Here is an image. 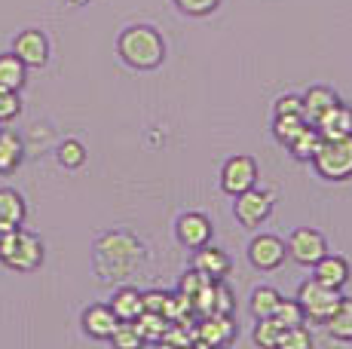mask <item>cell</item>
<instances>
[{
    "instance_id": "obj_1",
    "label": "cell",
    "mask_w": 352,
    "mask_h": 349,
    "mask_svg": "<svg viewBox=\"0 0 352 349\" xmlns=\"http://www.w3.org/2000/svg\"><path fill=\"white\" fill-rule=\"evenodd\" d=\"M144 243L129 230H107L96 239L92 248V270L98 282L117 285V282L132 279V273L144 264Z\"/></svg>"
},
{
    "instance_id": "obj_2",
    "label": "cell",
    "mask_w": 352,
    "mask_h": 349,
    "mask_svg": "<svg viewBox=\"0 0 352 349\" xmlns=\"http://www.w3.org/2000/svg\"><path fill=\"white\" fill-rule=\"evenodd\" d=\"M120 58L135 71H157L166 62V40L153 25H129L117 37Z\"/></svg>"
},
{
    "instance_id": "obj_3",
    "label": "cell",
    "mask_w": 352,
    "mask_h": 349,
    "mask_svg": "<svg viewBox=\"0 0 352 349\" xmlns=\"http://www.w3.org/2000/svg\"><path fill=\"white\" fill-rule=\"evenodd\" d=\"M43 258H46V248L37 233L25 230V227L0 233V264H3L6 270L34 273V270H40Z\"/></svg>"
},
{
    "instance_id": "obj_4",
    "label": "cell",
    "mask_w": 352,
    "mask_h": 349,
    "mask_svg": "<svg viewBox=\"0 0 352 349\" xmlns=\"http://www.w3.org/2000/svg\"><path fill=\"white\" fill-rule=\"evenodd\" d=\"M309 163H313L316 174L324 181H349L352 178V135L324 138Z\"/></svg>"
},
{
    "instance_id": "obj_5",
    "label": "cell",
    "mask_w": 352,
    "mask_h": 349,
    "mask_svg": "<svg viewBox=\"0 0 352 349\" xmlns=\"http://www.w3.org/2000/svg\"><path fill=\"white\" fill-rule=\"evenodd\" d=\"M340 297H343L340 288H331L313 276L297 288V304H300V310H303V319L313 322V325H324V322L331 319V313L337 310Z\"/></svg>"
},
{
    "instance_id": "obj_6",
    "label": "cell",
    "mask_w": 352,
    "mask_h": 349,
    "mask_svg": "<svg viewBox=\"0 0 352 349\" xmlns=\"http://www.w3.org/2000/svg\"><path fill=\"white\" fill-rule=\"evenodd\" d=\"M236 203H233V214L236 221H239L242 227H248V230H254V227H261L263 221L273 214V205H276V193L273 190H263V187H248V190L236 193Z\"/></svg>"
},
{
    "instance_id": "obj_7",
    "label": "cell",
    "mask_w": 352,
    "mask_h": 349,
    "mask_svg": "<svg viewBox=\"0 0 352 349\" xmlns=\"http://www.w3.org/2000/svg\"><path fill=\"white\" fill-rule=\"evenodd\" d=\"M288 260L285 239L273 236V233H261L248 243V264L261 273H276Z\"/></svg>"
},
{
    "instance_id": "obj_8",
    "label": "cell",
    "mask_w": 352,
    "mask_h": 349,
    "mask_svg": "<svg viewBox=\"0 0 352 349\" xmlns=\"http://www.w3.org/2000/svg\"><path fill=\"white\" fill-rule=\"evenodd\" d=\"M285 248H288V258L294 260V264L313 267L316 260L328 251V243H324V236L316 230V227H297V230L288 236Z\"/></svg>"
},
{
    "instance_id": "obj_9",
    "label": "cell",
    "mask_w": 352,
    "mask_h": 349,
    "mask_svg": "<svg viewBox=\"0 0 352 349\" xmlns=\"http://www.w3.org/2000/svg\"><path fill=\"white\" fill-rule=\"evenodd\" d=\"M257 184V163L254 157H248V153H236V157H230L224 163V169H221V190L230 193V196H236V193L248 190V187Z\"/></svg>"
},
{
    "instance_id": "obj_10",
    "label": "cell",
    "mask_w": 352,
    "mask_h": 349,
    "mask_svg": "<svg viewBox=\"0 0 352 349\" xmlns=\"http://www.w3.org/2000/svg\"><path fill=\"white\" fill-rule=\"evenodd\" d=\"M175 236H178V243L184 248H193L196 251V248L212 243L214 227L202 212H184L178 221H175Z\"/></svg>"
},
{
    "instance_id": "obj_11",
    "label": "cell",
    "mask_w": 352,
    "mask_h": 349,
    "mask_svg": "<svg viewBox=\"0 0 352 349\" xmlns=\"http://www.w3.org/2000/svg\"><path fill=\"white\" fill-rule=\"evenodd\" d=\"M12 52H16L28 68H43V65L50 62V37L40 28H25L12 40Z\"/></svg>"
},
{
    "instance_id": "obj_12",
    "label": "cell",
    "mask_w": 352,
    "mask_h": 349,
    "mask_svg": "<svg viewBox=\"0 0 352 349\" xmlns=\"http://www.w3.org/2000/svg\"><path fill=\"white\" fill-rule=\"evenodd\" d=\"M233 334H236L233 319H230V315L212 313V315H202V322L196 325L193 344L196 346H227L230 340H233Z\"/></svg>"
},
{
    "instance_id": "obj_13",
    "label": "cell",
    "mask_w": 352,
    "mask_h": 349,
    "mask_svg": "<svg viewBox=\"0 0 352 349\" xmlns=\"http://www.w3.org/2000/svg\"><path fill=\"white\" fill-rule=\"evenodd\" d=\"M80 325H83L86 337L92 340H111V334L117 331L120 319L113 315V310L107 304H92L83 310V319H80Z\"/></svg>"
},
{
    "instance_id": "obj_14",
    "label": "cell",
    "mask_w": 352,
    "mask_h": 349,
    "mask_svg": "<svg viewBox=\"0 0 352 349\" xmlns=\"http://www.w3.org/2000/svg\"><path fill=\"white\" fill-rule=\"evenodd\" d=\"M313 126L319 129L322 138H346V135H352V104L334 102Z\"/></svg>"
},
{
    "instance_id": "obj_15",
    "label": "cell",
    "mask_w": 352,
    "mask_h": 349,
    "mask_svg": "<svg viewBox=\"0 0 352 349\" xmlns=\"http://www.w3.org/2000/svg\"><path fill=\"white\" fill-rule=\"evenodd\" d=\"M309 270H313V279H319V282H324V285H331V288H343L349 282V260L343 258V254L324 251L322 258L309 267Z\"/></svg>"
},
{
    "instance_id": "obj_16",
    "label": "cell",
    "mask_w": 352,
    "mask_h": 349,
    "mask_svg": "<svg viewBox=\"0 0 352 349\" xmlns=\"http://www.w3.org/2000/svg\"><path fill=\"white\" fill-rule=\"evenodd\" d=\"M25 218H28L25 196L19 190H12V187H0V233L22 227Z\"/></svg>"
},
{
    "instance_id": "obj_17",
    "label": "cell",
    "mask_w": 352,
    "mask_h": 349,
    "mask_svg": "<svg viewBox=\"0 0 352 349\" xmlns=\"http://www.w3.org/2000/svg\"><path fill=\"white\" fill-rule=\"evenodd\" d=\"M230 267H233L230 254L221 251V248H214L212 243L196 248V254H193V270H199L202 276H208V279H224L230 273Z\"/></svg>"
},
{
    "instance_id": "obj_18",
    "label": "cell",
    "mask_w": 352,
    "mask_h": 349,
    "mask_svg": "<svg viewBox=\"0 0 352 349\" xmlns=\"http://www.w3.org/2000/svg\"><path fill=\"white\" fill-rule=\"evenodd\" d=\"M107 306H111L120 322H135L141 313H144V297H141L138 288L120 285L117 291H113V297L107 300Z\"/></svg>"
},
{
    "instance_id": "obj_19",
    "label": "cell",
    "mask_w": 352,
    "mask_h": 349,
    "mask_svg": "<svg viewBox=\"0 0 352 349\" xmlns=\"http://www.w3.org/2000/svg\"><path fill=\"white\" fill-rule=\"evenodd\" d=\"M300 102H303V120L313 126L316 120H319L334 102H340V98H337V92L328 89V86H309L307 95H300Z\"/></svg>"
},
{
    "instance_id": "obj_20",
    "label": "cell",
    "mask_w": 352,
    "mask_h": 349,
    "mask_svg": "<svg viewBox=\"0 0 352 349\" xmlns=\"http://www.w3.org/2000/svg\"><path fill=\"white\" fill-rule=\"evenodd\" d=\"M25 159V141L10 129H0V174H12Z\"/></svg>"
},
{
    "instance_id": "obj_21",
    "label": "cell",
    "mask_w": 352,
    "mask_h": 349,
    "mask_svg": "<svg viewBox=\"0 0 352 349\" xmlns=\"http://www.w3.org/2000/svg\"><path fill=\"white\" fill-rule=\"evenodd\" d=\"M28 80V65L16 52H0V89H22Z\"/></svg>"
},
{
    "instance_id": "obj_22",
    "label": "cell",
    "mask_w": 352,
    "mask_h": 349,
    "mask_svg": "<svg viewBox=\"0 0 352 349\" xmlns=\"http://www.w3.org/2000/svg\"><path fill=\"white\" fill-rule=\"evenodd\" d=\"M328 334L340 344H352V297H340L337 310L331 313V319L324 322Z\"/></svg>"
},
{
    "instance_id": "obj_23",
    "label": "cell",
    "mask_w": 352,
    "mask_h": 349,
    "mask_svg": "<svg viewBox=\"0 0 352 349\" xmlns=\"http://www.w3.org/2000/svg\"><path fill=\"white\" fill-rule=\"evenodd\" d=\"M322 141H324V138L319 135V129L307 123V126L300 129V135H297V138L288 144V150H291V157H294V159H303V163H309V159L316 157V150L322 147Z\"/></svg>"
},
{
    "instance_id": "obj_24",
    "label": "cell",
    "mask_w": 352,
    "mask_h": 349,
    "mask_svg": "<svg viewBox=\"0 0 352 349\" xmlns=\"http://www.w3.org/2000/svg\"><path fill=\"white\" fill-rule=\"evenodd\" d=\"M135 325V331H138V337L144 340V344H160V337H162V331H166V325H168V319L166 315H160V313H141L138 319L132 322Z\"/></svg>"
},
{
    "instance_id": "obj_25",
    "label": "cell",
    "mask_w": 352,
    "mask_h": 349,
    "mask_svg": "<svg viewBox=\"0 0 352 349\" xmlns=\"http://www.w3.org/2000/svg\"><path fill=\"white\" fill-rule=\"evenodd\" d=\"M279 300H282V294L276 291V288H270V285H261V288H254L252 291V315L254 319H273V313H276V306H279Z\"/></svg>"
},
{
    "instance_id": "obj_26",
    "label": "cell",
    "mask_w": 352,
    "mask_h": 349,
    "mask_svg": "<svg viewBox=\"0 0 352 349\" xmlns=\"http://www.w3.org/2000/svg\"><path fill=\"white\" fill-rule=\"evenodd\" d=\"M307 126V120L300 117V113H276V120H273V135L279 144H291L297 135H300V129Z\"/></svg>"
},
{
    "instance_id": "obj_27",
    "label": "cell",
    "mask_w": 352,
    "mask_h": 349,
    "mask_svg": "<svg viewBox=\"0 0 352 349\" xmlns=\"http://www.w3.org/2000/svg\"><path fill=\"white\" fill-rule=\"evenodd\" d=\"M56 159L65 166V169H80V166L86 163V147H83V141L65 138L62 144H58V150H56Z\"/></svg>"
},
{
    "instance_id": "obj_28",
    "label": "cell",
    "mask_w": 352,
    "mask_h": 349,
    "mask_svg": "<svg viewBox=\"0 0 352 349\" xmlns=\"http://www.w3.org/2000/svg\"><path fill=\"white\" fill-rule=\"evenodd\" d=\"M276 346H279V349H309V346H313V334H309L303 325L282 328Z\"/></svg>"
},
{
    "instance_id": "obj_29",
    "label": "cell",
    "mask_w": 352,
    "mask_h": 349,
    "mask_svg": "<svg viewBox=\"0 0 352 349\" xmlns=\"http://www.w3.org/2000/svg\"><path fill=\"white\" fill-rule=\"evenodd\" d=\"M273 319L279 322L282 328H291V325H303V310H300V304H297V297L294 300H285L282 297L279 300V306H276V313H273Z\"/></svg>"
},
{
    "instance_id": "obj_30",
    "label": "cell",
    "mask_w": 352,
    "mask_h": 349,
    "mask_svg": "<svg viewBox=\"0 0 352 349\" xmlns=\"http://www.w3.org/2000/svg\"><path fill=\"white\" fill-rule=\"evenodd\" d=\"M279 331H282V325L276 319H257V325H254V344L261 346V349H273L276 340H279Z\"/></svg>"
},
{
    "instance_id": "obj_31",
    "label": "cell",
    "mask_w": 352,
    "mask_h": 349,
    "mask_svg": "<svg viewBox=\"0 0 352 349\" xmlns=\"http://www.w3.org/2000/svg\"><path fill=\"white\" fill-rule=\"evenodd\" d=\"M172 3L178 6V12H184V16L206 19V16H212V12L218 10L221 0H172Z\"/></svg>"
},
{
    "instance_id": "obj_32",
    "label": "cell",
    "mask_w": 352,
    "mask_h": 349,
    "mask_svg": "<svg viewBox=\"0 0 352 349\" xmlns=\"http://www.w3.org/2000/svg\"><path fill=\"white\" fill-rule=\"evenodd\" d=\"M111 344H113V346H120V349H138L141 344H144V340L138 337V331H135L132 322H120L117 331L111 334Z\"/></svg>"
},
{
    "instance_id": "obj_33",
    "label": "cell",
    "mask_w": 352,
    "mask_h": 349,
    "mask_svg": "<svg viewBox=\"0 0 352 349\" xmlns=\"http://www.w3.org/2000/svg\"><path fill=\"white\" fill-rule=\"evenodd\" d=\"M22 113V98L16 89H0V123H12Z\"/></svg>"
},
{
    "instance_id": "obj_34",
    "label": "cell",
    "mask_w": 352,
    "mask_h": 349,
    "mask_svg": "<svg viewBox=\"0 0 352 349\" xmlns=\"http://www.w3.org/2000/svg\"><path fill=\"white\" fill-rule=\"evenodd\" d=\"M233 306H236L233 294H230V288L224 285V279H218V282H214V313H218V315H230V313H233Z\"/></svg>"
},
{
    "instance_id": "obj_35",
    "label": "cell",
    "mask_w": 352,
    "mask_h": 349,
    "mask_svg": "<svg viewBox=\"0 0 352 349\" xmlns=\"http://www.w3.org/2000/svg\"><path fill=\"white\" fill-rule=\"evenodd\" d=\"M141 297H144V310H147V313L166 315V300H168V294H162V291H141Z\"/></svg>"
},
{
    "instance_id": "obj_36",
    "label": "cell",
    "mask_w": 352,
    "mask_h": 349,
    "mask_svg": "<svg viewBox=\"0 0 352 349\" xmlns=\"http://www.w3.org/2000/svg\"><path fill=\"white\" fill-rule=\"evenodd\" d=\"M276 113H300V117H303L300 95H279V98H276Z\"/></svg>"
},
{
    "instance_id": "obj_37",
    "label": "cell",
    "mask_w": 352,
    "mask_h": 349,
    "mask_svg": "<svg viewBox=\"0 0 352 349\" xmlns=\"http://www.w3.org/2000/svg\"><path fill=\"white\" fill-rule=\"evenodd\" d=\"M71 3H83V0H71Z\"/></svg>"
}]
</instances>
